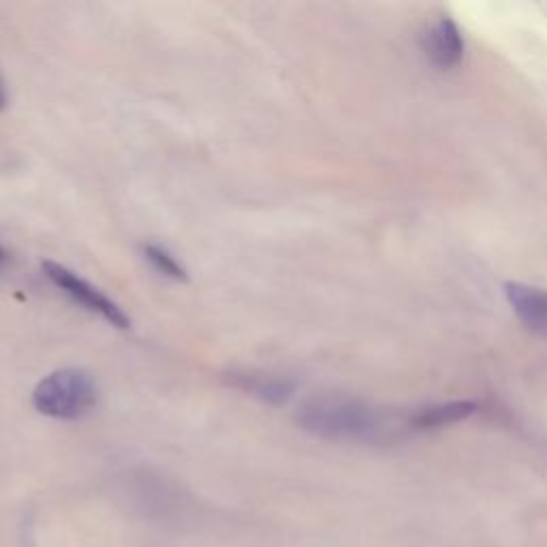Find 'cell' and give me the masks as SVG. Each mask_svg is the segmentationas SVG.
I'll return each instance as SVG.
<instances>
[{
  "label": "cell",
  "mask_w": 547,
  "mask_h": 547,
  "mask_svg": "<svg viewBox=\"0 0 547 547\" xmlns=\"http://www.w3.org/2000/svg\"><path fill=\"white\" fill-rule=\"evenodd\" d=\"M227 381L231 387H236L240 392L272 406L287 404L295 394V381L274 372L231 370L227 374Z\"/></svg>",
  "instance_id": "obj_4"
},
{
  "label": "cell",
  "mask_w": 547,
  "mask_h": 547,
  "mask_svg": "<svg viewBox=\"0 0 547 547\" xmlns=\"http://www.w3.org/2000/svg\"><path fill=\"white\" fill-rule=\"evenodd\" d=\"M43 274L48 276L50 283L65 293L71 302L80 304L84 310L92 312V315H99L109 325L118 327V330H129L131 327V319L127 317V312H124L114 300H109L101 289L92 287L88 280L67 270L65 265L45 261Z\"/></svg>",
  "instance_id": "obj_3"
},
{
  "label": "cell",
  "mask_w": 547,
  "mask_h": 547,
  "mask_svg": "<svg viewBox=\"0 0 547 547\" xmlns=\"http://www.w3.org/2000/svg\"><path fill=\"white\" fill-rule=\"evenodd\" d=\"M5 261H7V250L3 246H0V265H3Z\"/></svg>",
  "instance_id": "obj_10"
},
{
  "label": "cell",
  "mask_w": 547,
  "mask_h": 547,
  "mask_svg": "<svg viewBox=\"0 0 547 547\" xmlns=\"http://www.w3.org/2000/svg\"><path fill=\"white\" fill-rule=\"evenodd\" d=\"M97 383L80 368H65L48 374L33 392L35 409L52 419H80L97 406Z\"/></svg>",
  "instance_id": "obj_2"
},
{
  "label": "cell",
  "mask_w": 547,
  "mask_h": 547,
  "mask_svg": "<svg viewBox=\"0 0 547 547\" xmlns=\"http://www.w3.org/2000/svg\"><path fill=\"white\" fill-rule=\"evenodd\" d=\"M295 424L304 432L336 443H374L385 424L366 402L345 394H317L300 404Z\"/></svg>",
  "instance_id": "obj_1"
},
{
  "label": "cell",
  "mask_w": 547,
  "mask_h": 547,
  "mask_svg": "<svg viewBox=\"0 0 547 547\" xmlns=\"http://www.w3.org/2000/svg\"><path fill=\"white\" fill-rule=\"evenodd\" d=\"M477 413V404L475 402H445V404H434L428 406V409L419 411L411 424L419 430H428V428H443L458 424V421H464L471 415Z\"/></svg>",
  "instance_id": "obj_7"
},
{
  "label": "cell",
  "mask_w": 547,
  "mask_h": 547,
  "mask_svg": "<svg viewBox=\"0 0 547 547\" xmlns=\"http://www.w3.org/2000/svg\"><path fill=\"white\" fill-rule=\"evenodd\" d=\"M424 50L439 69L456 67L464 56V37L449 18L434 22L424 37Z\"/></svg>",
  "instance_id": "obj_6"
},
{
  "label": "cell",
  "mask_w": 547,
  "mask_h": 547,
  "mask_svg": "<svg viewBox=\"0 0 547 547\" xmlns=\"http://www.w3.org/2000/svg\"><path fill=\"white\" fill-rule=\"evenodd\" d=\"M142 255L156 274H161L169 280H176V283H186V278H189V272H186L184 265L171 255L167 248L159 244H144Z\"/></svg>",
  "instance_id": "obj_8"
},
{
  "label": "cell",
  "mask_w": 547,
  "mask_h": 547,
  "mask_svg": "<svg viewBox=\"0 0 547 547\" xmlns=\"http://www.w3.org/2000/svg\"><path fill=\"white\" fill-rule=\"evenodd\" d=\"M507 302L518 319L541 336H547V291L522 283L505 285Z\"/></svg>",
  "instance_id": "obj_5"
},
{
  "label": "cell",
  "mask_w": 547,
  "mask_h": 547,
  "mask_svg": "<svg viewBox=\"0 0 547 547\" xmlns=\"http://www.w3.org/2000/svg\"><path fill=\"white\" fill-rule=\"evenodd\" d=\"M7 107V90H5V84L3 80H0V112Z\"/></svg>",
  "instance_id": "obj_9"
}]
</instances>
